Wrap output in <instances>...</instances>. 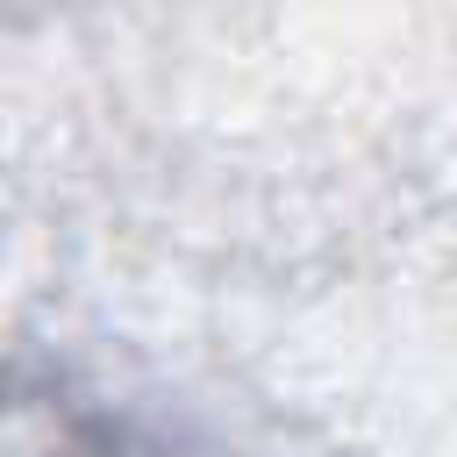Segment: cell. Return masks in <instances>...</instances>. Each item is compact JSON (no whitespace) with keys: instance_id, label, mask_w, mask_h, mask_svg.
<instances>
[{"instance_id":"6da1fadb","label":"cell","mask_w":457,"mask_h":457,"mask_svg":"<svg viewBox=\"0 0 457 457\" xmlns=\"http://www.w3.org/2000/svg\"><path fill=\"white\" fill-rule=\"evenodd\" d=\"M36 457H171L164 443H150L143 428H129V421H71L50 450H36Z\"/></svg>"}]
</instances>
